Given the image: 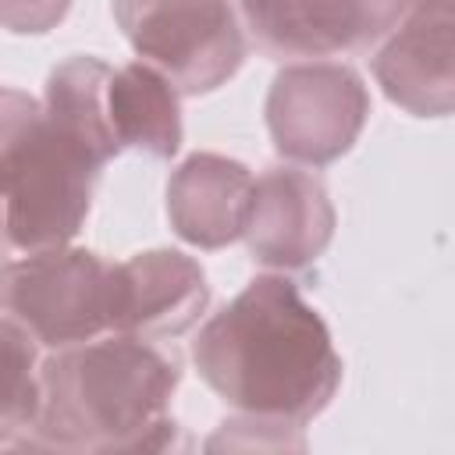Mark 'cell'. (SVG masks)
<instances>
[{
  "label": "cell",
  "mask_w": 455,
  "mask_h": 455,
  "mask_svg": "<svg viewBox=\"0 0 455 455\" xmlns=\"http://www.w3.org/2000/svg\"><path fill=\"white\" fill-rule=\"evenodd\" d=\"M242 21L270 57H345L380 43L412 0H238Z\"/></svg>",
  "instance_id": "obj_7"
},
{
  "label": "cell",
  "mask_w": 455,
  "mask_h": 455,
  "mask_svg": "<svg viewBox=\"0 0 455 455\" xmlns=\"http://www.w3.org/2000/svg\"><path fill=\"white\" fill-rule=\"evenodd\" d=\"M110 267L89 249H43L0 270V309L36 345L68 348L110 331Z\"/></svg>",
  "instance_id": "obj_5"
},
{
  "label": "cell",
  "mask_w": 455,
  "mask_h": 455,
  "mask_svg": "<svg viewBox=\"0 0 455 455\" xmlns=\"http://www.w3.org/2000/svg\"><path fill=\"white\" fill-rule=\"evenodd\" d=\"M114 18L139 60L185 96L213 92L245 60V36L228 0H114Z\"/></svg>",
  "instance_id": "obj_4"
},
{
  "label": "cell",
  "mask_w": 455,
  "mask_h": 455,
  "mask_svg": "<svg viewBox=\"0 0 455 455\" xmlns=\"http://www.w3.org/2000/svg\"><path fill=\"white\" fill-rule=\"evenodd\" d=\"M245 245L256 263L302 270L323 256L334 235V206L327 188L299 167H267L252 178Z\"/></svg>",
  "instance_id": "obj_9"
},
{
  "label": "cell",
  "mask_w": 455,
  "mask_h": 455,
  "mask_svg": "<svg viewBox=\"0 0 455 455\" xmlns=\"http://www.w3.org/2000/svg\"><path fill=\"white\" fill-rule=\"evenodd\" d=\"M178 380V359L142 338L68 345L39 366L36 437L25 444L96 455L174 448Z\"/></svg>",
  "instance_id": "obj_2"
},
{
  "label": "cell",
  "mask_w": 455,
  "mask_h": 455,
  "mask_svg": "<svg viewBox=\"0 0 455 455\" xmlns=\"http://www.w3.org/2000/svg\"><path fill=\"white\" fill-rule=\"evenodd\" d=\"M451 0H412L395 36L373 57V75L391 103L419 117H444L455 100Z\"/></svg>",
  "instance_id": "obj_10"
},
{
  "label": "cell",
  "mask_w": 455,
  "mask_h": 455,
  "mask_svg": "<svg viewBox=\"0 0 455 455\" xmlns=\"http://www.w3.org/2000/svg\"><path fill=\"white\" fill-rule=\"evenodd\" d=\"M252 203V174L245 164L220 153H192L167 181L171 228L199 245L220 249L242 238Z\"/></svg>",
  "instance_id": "obj_11"
},
{
  "label": "cell",
  "mask_w": 455,
  "mask_h": 455,
  "mask_svg": "<svg viewBox=\"0 0 455 455\" xmlns=\"http://www.w3.org/2000/svg\"><path fill=\"white\" fill-rule=\"evenodd\" d=\"M107 114L110 128L124 146L149 156H174L181 146V103L178 89L146 60H132L110 71L107 82Z\"/></svg>",
  "instance_id": "obj_12"
},
{
  "label": "cell",
  "mask_w": 455,
  "mask_h": 455,
  "mask_svg": "<svg viewBox=\"0 0 455 455\" xmlns=\"http://www.w3.org/2000/svg\"><path fill=\"white\" fill-rule=\"evenodd\" d=\"M39 412V355L36 338L0 316V444L28 430Z\"/></svg>",
  "instance_id": "obj_14"
},
{
  "label": "cell",
  "mask_w": 455,
  "mask_h": 455,
  "mask_svg": "<svg viewBox=\"0 0 455 455\" xmlns=\"http://www.w3.org/2000/svg\"><path fill=\"white\" fill-rule=\"evenodd\" d=\"M100 171L103 164L53 128L43 110V124L0 178L4 238L21 252L68 245L89 217Z\"/></svg>",
  "instance_id": "obj_3"
},
{
  "label": "cell",
  "mask_w": 455,
  "mask_h": 455,
  "mask_svg": "<svg viewBox=\"0 0 455 455\" xmlns=\"http://www.w3.org/2000/svg\"><path fill=\"white\" fill-rule=\"evenodd\" d=\"M43 124V103L21 89L0 85V178Z\"/></svg>",
  "instance_id": "obj_15"
},
{
  "label": "cell",
  "mask_w": 455,
  "mask_h": 455,
  "mask_svg": "<svg viewBox=\"0 0 455 455\" xmlns=\"http://www.w3.org/2000/svg\"><path fill=\"white\" fill-rule=\"evenodd\" d=\"M192 359L220 402L288 427L320 416L341 384L323 316L284 274L252 277L213 313L192 341Z\"/></svg>",
  "instance_id": "obj_1"
},
{
  "label": "cell",
  "mask_w": 455,
  "mask_h": 455,
  "mask_svg": "<svg viewBox=\"0 0 455 455\" xmlns=\"http://www.w3.org/2000/svg\"><path fill=\"white\" fill-rule=\"evenodd\" d=\"M71 0H0V28L18 36H43L64 21Z\"/></svg>",
  "instance_id": "obj_16"
},
{
  "label": "cell",
  "mask_w": 455,
  "mask_h": 455,
  "mask_svg": "<svg viewBox=\"0 0 455 455\" xmlns=\"http://www.w3.org/2000/svg\"><path fill=\"white\" fill-rule=\"evenodd\" d=\"M110 71L114 68H107L96 57H71L50 71L46 103H43L50 124L60 128L68 139H75L100 164H107L121 153V142L110 128V114H107Z\"/></svg>",
  "instance_id": "obj_13"
},
{
  "label": "cell",
  "mask_w": 455,
  "mask_h": 455,
  "mask_svg": "<svg viewBox=\"0 0 455 455\" xmlns=\"http://www.w3.org/2000/svg\"><path fill=\"white\" fill-rule=\"evenodd\" d=\"M370 117L363 78L331 60L288 64L267 92V128L281 156L323 167L352 149Z\"/></svg>",
  "instance_id": "obj_6"
},
{
  "label": "cell",
  "mask_w": 455,
  "mask_h": 455,
  "mask_svg": "<svg viewBox=\"0 0 455 455\" xmlns=\"http://www.w3.org/2000/svg\"><path fill=\"white\" fill-rule=\"evenodd\" d=\"M0 238H4V228H0Z\"/></svg>",
  "instance_id": "obj_17"
},
{
  "label": "cell",
  "mask_w": 455,
  "mask_h": 455,
  "mask_svg": "<svg viewBox=\"0 0 455 455\" xmlns=\"http://www.w3.org/2000/svg\"><path fill=\"white\" fill-rule=\"evenodd\" d=\"M203 267L178 249H149L110 267V331L156 341L185 334L206 309Z\"/></svg>",
  "instance_id": "obj_8"
}]
</instances>
